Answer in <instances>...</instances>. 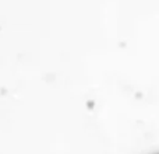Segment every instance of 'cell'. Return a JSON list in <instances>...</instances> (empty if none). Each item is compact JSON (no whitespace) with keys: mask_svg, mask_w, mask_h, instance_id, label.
I'll list each match as a JSON object with an SVG mask.
<instances>
[]
</instances>
